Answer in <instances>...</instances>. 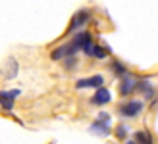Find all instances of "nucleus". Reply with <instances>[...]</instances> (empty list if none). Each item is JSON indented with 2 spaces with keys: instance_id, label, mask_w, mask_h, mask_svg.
<instances>
[{
  "instance_id": "4468645a",
  "label": "nucleus",
  "mask_w": 158,
  "mask_h": 144,
  "mask_svg": "<svg viewBox=\"0 0 158 144\" xmlns=\"http://www.w3.org/2000/svg\"><path fill=\"white\" fill-rule=\"evenodd\" d=\"M110 69H112V71H114V75H118V77H123V75H127V73H129L127 67H125L123 63H120V62H112Z\"/></svg>"
},
{
  "instance_id": "dca6fc26",
  "label": "nucleus",
  "mask_w": 158,
  "mask_h": 144,
  "mask_svg": "<svg viewBox=\"0 0 158 144\" xmlns=\"http://www.w3.org/2000/svg\"><path fill=\"white\" fill-rule=\"evenodd\" d=\"M75 63H77V58H75V56H66V58H64V67H66V71L73 69Z\"/></svg>"
},
{
  "instance_id": "f8f14e48",
  "label": "nucleus",
  "mask_w": 158,
  "mask_h": 144,
  "mask_svg": "<svg viewBox=\"0 0 158 144\" xmlns=\"http://www.w3.org/2000/svg\"><path fill=\"white\" fill-rule=\"evenodd\" d=\"M8 66L10 67H4L2 75H4V79H14L15 75H18V62H15V58L8 60Z\"/></svg>"
},
{
  "instance_id": "f03ea898",
  "label": "nucleus",
  "mask_w": 158,
  "mask_h": 144,
  "mask_svg": "<svg viewBox=\"0 0 158 144\" xmlns=\"http://www.w3.org/2000/svg\"><path fill=\"white\" fill-rule=\"evenodd\" d=\"M110 115L108 114H100L97 117V121H94L91 127H89V131L93 134H98V137H108L110 134Z\"/></svg>"
},
{
  "instance_id": "423d86ee",
  "label": "nucleus",
  "mask_w": 158,
  "mask_h": 144,
  "mask_svg": "<svg viewBox=\"0 0 158 144\" xmlns=\"http://www.w3.org/2000/svg\"><path fill=\"white\" fill-rule=\"evenodd\" d=\"M112 102V94L106 86H98V89H94V94L91 98V104L93 106H106V104Z\"/></svg>"
},
{
  "instance_id": "ddd939ff",
  "label": "nucleus",
  "mask_w": 158,
  "mask_h": 144,
  "mask_svg": "<svg viewBox=\"0 0 158 144\" xmlns=\"http://www.w3.org/2000/svg\"><path fill=\"white\" fill-rule=\"evenodd\" d=\"M135 142L137 144H152V138H151V133L148 131H137L135 133Z\"/></svg>"
},
{
  "instance_id": "20e7f679",
  "label": "nucleus",
  "mask_w": 158,
  "mask_h": 144,
  "mask_svg": "<svg viewBox=\"0 0 158 144\" xmlns=\"http://www.w3.org/2000/svg\"><path fill=\"white\" fill-rule=\"evenodd\" d=\"M89 19H91V10H89V8H83V10H79L72 18V23H69L68 31H69V33H75V31H79Z\"/></svg>"
},
{
  "instance_id": "0eeeda50",
  "label": "nucleus",
  "mask_w": 158,
  "mask_h": 144,
  "mask_svg": "<svg viewBox=\"0 0 158 144\" xmlns=\"http://www.w3.org/2000/svg\"><path fill=\"white\" fill-rule=\"evenodd\" d=\"M102 85H104V77L93 75V77H87V79H79L75 83V89H98Z\"/></svg>"
},
{
  "instance_id": "2eb2a0df",
  "label": "nucleus",
  "mask_w": 158,
  "mask_h": 144,
  "mask_svg": "<svg viewBox=\"0 0 158 144\" xmlns=\"http://www.w3.org/2000/svg\"><path fill=\"white\" fill-rule=\"evenodd\" d=\"M127 134H129V129H127V125H125V123H122V125L116 127V137L118 138L125 140V138H127Z\"/></svg>"
},
{
  "instance_id": "f3484780",
  "label": "nucleus",
  "mask_w": 158,
  "mask_h": 144,
  "mask_svg": "<svg viewBox=\"0 0 158 144\" xmlns=\"http://www.w3.org/2000/svg\"><path fill=\"white\" fill-rule=\"evenodd\" d=\"M125 144H137L135 140H125Z\"/></svg>"
},
{
  "instance_id": "7ed1b4c3",
  "label": "nucleus",
  "mask_w": 158,
  "mask_h": 144,
  "mask_svg": "<svg viewBox=\"0 0 158 144\" xmlns=\"http://www.w3.org/2000/svg\"><path fill=\"white\" fill-rule=\"evenodd\" d=\"M91 42H93V35L87 33V31H79V33L73 35L72 41H69V44H72V48H73L75 54H77V52H83Z\"/></svg>"
},
{
  "instance_id": "1a4fd4ad",
  "label": "nucleus",
  "mask_w": 158,
  "mask_h": 144,
  "mask_svg": "<svg viewBox=\"0 0 158 144\" xmlns=\"http://www.w3.org/2000/svg\"><path fill=\"white\" fill-rule=\"evenodd\" d=\"M66 56H75V52H73V48H72V44H62V46H58L56 50H52V54H50V58L54 60V62H62L66 58Z\"/></svg>"
},
{
  "instance_id": "9b49d317",
  "label": "nucleus",
  "mask_w": 158,
  "mask_h": 144,
  "mask_svg": "<svg viewBox=\"0 0 158 144\" xmlns=\"http://www.w3.org/2000/svg\"><path fill=\"white\" fill-rule=\"evenodd\" d=\"M135 90H139L141 94H143V98H152L154 96V86L151 81H147V79H143V81H135Z\"/></svg>"
},
{
  "instance_id": "9d476101",
  "label": "nucleus",
  "mask_w": 158,
  "mask_h": 144,
  "mask_svg": "<svg viewBox=\"0 0 158 144\" xmlns=\"http://www.w3.org/2000/svg\"><path fill=\"white\" fill-rule=\"evenodd\" d=\"M135 92V79H133L129 73L122 77V83H120V94L122 96H129Z\"/></svg>"
},
{
  "instance_id": "39448f33",
  "label": "nucleus",
  "mask_w": 158,
  "mask_h": 144,
  "mask_svg": "<svg viewBox=\"0 0 158 144\" xmlns=\"http://www.w3.org/2000/svg\"><path fill=\"white\" fill-rule=\"evenodd\" d=\"M21 94L19 89H14V90H0V106H2L6 111H12L14 110V104L15 98Z\"/></svg>"
},
{
  "instance_id": "f257e3e1",
  "label": "nucleus",
  "mask_w": 158,
  "mask_h": 144,
  "mask_svg": "<svg viewBox=\"0 0 158 144\" xmlns=\"http://www.w3.org/2000/svg\"><path fill=\"white\" fill-rule=\"evenodd\" d=\"M143 108H145V102L143 100H129V102L120 104L118 114H120L123 119H133V117H137L141 111H143Z\"/></svg>"
},
{
  "instance_id": "6e6552de",
  "label": "nucleus",
  "mask_w": 158,
  "mask_h": 144,
  "mask_svg": "<svg viewBox=\"0 0 158 144\" xmlns=\"http://www.w3.org/2000/svg\"><path fill=\"white\" fill-rule=\"evenodd\" d=\"M83 54H85V56H89V58H97V60H104L106 56H108V52H106L102 46L94 44V41H93L89 46L85 48V50H83Z\"/></svg>"
}]
</instances>
